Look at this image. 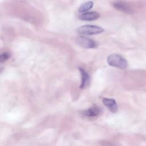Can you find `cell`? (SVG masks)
I'll list each match as a JSON object with an SVG mask.
<instances>
[{
	"label": "cell",
	"instance_id": "obj_1",
	"mask_svg": "<svg viewBox=\"0 0 146 146\" xmlns=\"http://www.w3.org/2000/svg\"><path fill=\"white\" fill-rule=\"evenodd\" d=\"M108 64L112 67L124 69L128 66V62L121 55L117 54H112L107 58Z\"/></svg>",
	"mask_w": 146,
	"mask_h": 146
},
{
	"label": "cell",
	"instance_id": "obj_9",
	"mask_svg": "<svg viewBox=\"0 0 146 146\" xmlns=\"http://www.w3.org/2000/svg\"><path fill=\"white\" fill-rule=\"evenodd\" d=\"M94 5V3L92 1H87L83 3L79 8V12L83 13H85L86 11L90 10Z\"/></svg>",
	"mask_w": 146,
	"mask_h": 146
},
{
	"label": "cell",
	"instance_id": "obj_3",
	"mask_svg": "<svg viewBox=\"0 0 146 146\" xmlns=\"http://www.w3.org/2000/svg\"><path fill=\"white\" fill-rule=\"evenodd\" d=\"M76 42L80 46L86 48H95L98 46V44L95 40L85 36L78 37Z\"/></svg>",
	"mask_w": 146,
	"mask_h": 146
},
{
	"label": "cell",
	"instance_id": "obj_4",
	"mask_svg": "<svg viewBox=\"0 0 146 146\" xmlns=\"http://www.w3.org/2000/svg\"><path fill=\"white\" fill-rule=\"evenodd\" d=\"M99 14L96 11H90L83 13L79 15V19L83 21H92L99 18Z\"/></svg>",
	"mask_w": 146,
	"mask_h": 146
},
{
	"label": "cell",
	"instance_id": "obj_8",
	"mask_svg": "<svg viewBox=\"0 0 146 146\" xmlns=\"http://www.w3.org/2000/svg\"><path fill=\"white\" fill-rule=\"evenodd\" d=\"M113 7L117 10L121 11L125 13H132V10L130 7L124 2H116L113 3Z\"/></svg>",
	"mask_w": 146,
	"mask_h": 146
},
{
	"label": "cell",
	"instance_id": "obj_6",
	"mask_svg": "<svg viewBox=\"0 0 146 146\" xmlns=\"http://www.w3.org/2000/svg\"><path fill=\"white\" fill-rule=\"evenodd\" d=\"M101 113V109L97 106H94L92 107L85 110L83 115L87 117H95Z\"/></svg>",
	"mask_w": 146,
	"mask_h": 146
},
{
	"label": "cell",
	"instance_id": "obj_10",
	"mask_svg": "<svg viewBox=\"0 0 146 146\" xmlns=\"http://www.w3.org/2000/svg\"><path fill=\"white\" fill-rule=\"evenodd\" d=\"M10 57V54L8 52H3L0 55V60L1 63L5 62Z\"/></svg>",
	"mask_w": 146,
	"mask_h": 146
},
{
	"label": "cell",
	"instance_id": "obj_5",
	"mask_svg": "<svg viewBox=\"0 0 146 146\" xmlns=\"http://www.w3.org/2000/svg\"><path fill=\"white\" fill-rule=\"evenodd\" d=\"M104 105L112 113L116 112L117 110V106L116 101L113 99L104 98L103 99Z\"/></svg>",
	"mask_w": 146,
	"mask_h": 146
},
{
	"label": "cell",
	"instance_id": "obj_2",
	"mask_svg": "<svg viewBox=\"0 0 146 146\" xmlns=\"http://www.w3.org/2000/svg\"><path fill=\"white\" fill-rule=\"evenodd\" d=\"M77 31L79 34L88 35L102 33L104 31V29L98 26L87 25L79 27L77 29Z\"/></svg>",
	"mask_w": 146,
	"mask_h": 146
},
{
	"label": "cell",
	"instance_id": "obj_7",
	"mask_svg": "<svg viewBox=\"0 0 146 146\" xmlns=\"http://www.w3.org/2000/svg\"><path fill=\"white\" fill-rule=\"evenodd\" d=\"M79 71L81 75V84L80 87L84 88L88 86L90 83V76L83 68H79Z\"/></svg>",
	"mask_w": 146,
	"mask_h": 146
}]
</instances>
